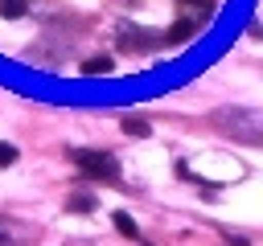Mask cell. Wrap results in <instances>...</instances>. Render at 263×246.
<instances>
[{
	"label": "cell",
	"instance_id": "obj_2",
	"mask_svg": "<svg viewBox=\"0 0 263 246\" xmlns=\"http://www.w3.org/2000/svg\"><path fill=\"white\" fill-rule=\"evenodd\" d=\"M74 164L82 176L90 180H119V160L111 152H95V148H78L74 152Z\"/></svg>",
	"mask_w": 263,
	"mask_h": 246
},
{
	"label": "cell",
	"instance_id": "obj_4",
	"mask_svg": "<svg viewBox=\"0 0 263 246\" xmlns=\"http://www.w3.org/2000/svg\"><path fill=\"white\" fill-rule=\"evenodd\" d=\"M29 12V0H0V16L4 20H16V16H25Z\"/></svg>",
	"mask_w": 263,
	"mask_h": 246
},
{
	"label": "cell",
	"instance_id": "obj_6",
	"mask_svg": "<svg viewBox=\"0 0 263 246\" xmlns=\"http://www.w3.org/2000/svg\"><path fill=\"white\" fill-rule=\"evenodd\" d=\"M107 70H111L107 57H86V61H82V74H107Z\"/></svg>",
	"mask_w": 263,
	"mask_h": 246
},
{
	"label": "cell",
	"instance_id": "obj_5",
	"mask_svg": "<svg viewBox=\"0 0 263 246\" xmlns=\"http://www.w3.org/2000/svg\"><path fill=\"white\" fill-rule=\"evenodd\" d=\"M115 230H119V234H127V238H136V234H140V230H136V221H132V213H123V209L115 213Z\"/></svg>",
	"mask_w": 263,
	"mask_h": 246
},
{
	"label": "cell",
	"instance_id": "obj_8",
	"mask_svg": "<svg viewBox=\"0 0 263 246\" xmlns=\"http://www.w3.org/2000/svg\"><path fill=\"white\" fill-rule=\"evenodd\" d=\"M8 164H16V148L12 144H0V168H8Z\"/></svg>",
	"mask_w": 263,
	"mask_h": 246
},
{
	"label": "cell",
	"instance_id": "obj_3",
	"mask_svg": "<svg viewBox=\"0 0 263 246\" xmlns=\"http://www.w3.org/2000/svg\"><path fill=\"white\" fill-rule=\"evenodd\" d=\"M95 205H99V197H95L90 189H82V193H74V197H66V209H70V213H90Z\"/></svg>",
	"mask_w": 263,
	"mask_h": 246
},
{
	"label": "cell",
	"instance_id": "obj_7",
	"mask_svg": "<svg viewBox=\"0 0 263 246\" xmlns=\"http://www.w3.org/2000/svg\"><path fill=\"white\" fill-rule=\"evenodd\" d=\"M123 131H127V135H148L152 127H148L144 119H123Z\"/></svg>",
	"mask_w": 263,
	"mask_h": 246
},
{
	"label": "cell",
	"instance_id": "obj_1",
	"mask_svg": "<svg viewBox=\"0 0 263 246\" xmlns=\"http://www.w3.org/2000/svg\"><path fill=\"white\" fill-rule=\"evenodd\" d=\"M214 123H218V131H226V135H234V139H242V144H263V115L255 111V107H226V111H214Z\"/></svg>",
	"mask_w": 263,
	"mask_h": 246
}]
</instances>
